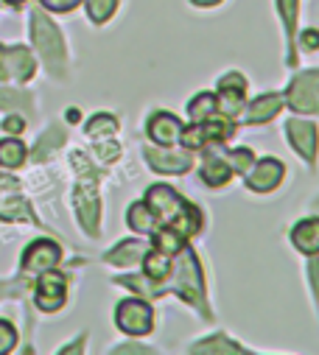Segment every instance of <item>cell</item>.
Returning a JSON list of instances; mask_svg holds the SVG:
<instances>
[{"instance_id": "obj_28", "label": "cell", "mask_w": 319, "mask_h": 355, "mask_svg": "<svg viewBox=\"0 0 319 355\" xmlns=\"http://www.w3.org/2000/svg\"><path fill=\"white\" fill-rule=\"evenodd\" d=\"M64 140V132L59 129V126H51L42 137H40V143H37V151H34V159H42L48 151H53V146H59Z\"/></svg>"}, {"instance_id": "obj_8", "label": "cell", "mask_w": 319, "mask_h": 355, "mask_svg": "<svg viewBox=\"0 0 319 355\" xmlns=\"http://www.w3.org/2000/svg\"><path fill=\"white\" fill-rule=\"evenodd\" d=\"M64 291H67V277L48 269L37 280V308L40 311H59L64 305Z\"/></svg>"}, {"instance_id": "obj_1", "label": "cell", "mask_w": 319, "mask_h": 355, "mask_svg": "<svg viewBox=\"0 0 319 355\" xmlns=\"http://www.w3.org/2000/svg\"><path fill=\"white\" fill-rule=\"evenodd\" d=\"M143 202L148 205V210H151L157 227H171V230H177L182 238L196 235L199 227H202L199 210H196L191 202H185V199H182L174 188H169V185H154V188H148V193H146Z\"/></svg>"}, {"instance_id": "obj_37", "label": "cell", "mask_w": 319, "mask_h": 355, "mask_svg": "<svg viewBox=\"0 0 319 355\" xmlns=\"http://www.w3.org/2000/svg\"><path fill=\"white\" fill-rule=\"evenodd\" d=\"M311 280H313V291L319 297V260H311Z\"/></svg>"}, {"instance_id": "obj_26", "label": "cell", "mask_w": 319, "mask_h": 355, "mask_svg": "<svg viewBox=\"0 0 319 355\" xmlns=\"http://www.w3.org/2000/svg\"><path fill=\"white\" fill-rule=\"evenodd\" d=\"M118 6V0H87V15L93 23H107Z\"/></svg>"}, {"instance_id": "obj_4", "label": "cell", "mask_w": 319, "mask_h": 355, "mask_svg": "<svg viewBox=\"0 0 319 355\" xmlns=\"http://www.w3.org/2000/svg\"><path fill=\"white\" fill-rule=\"evenodd\" d=\"M283 101H288V107L297 112H319V70L297 76L288 84Z\"/></svg>"}, {"instance_id": "obj_5", "label": "cell", "mask_w": 319, "mask_h": 355, "mask_svg": "<svg viewBox=\"0 0 319 355\" xmlns=\"http://www.w3.org/2000/svg\"><path fill=\"white\" fill-rule=\"evenodd\" d=\"M115 322L123 333H132V336H146L151 333V322H154V311L146 300H126L115 308Z\"/></svg>"}, {"instance_id": "obj_18", "label": "cell", "mask_w": 319, "mask_h": 355, "mask_svg": "<svg viewBox=\"0 0 319 355\" xmlns=\"http://www.w3.org/2000/svg\"><path fill=\"white\" fill-rule=\"evenodd\" d=\"M280 107H283V96H264V98L250 104L247 123H266L280 112Z\"/></svg>"}, {"instance_id": "obj_10", "label": "cell", "mask_w": 319, "mask_h": 355, "mask_svg": "<svg viewBox=\"0 0 319 355\" xmlns=\"http://www.w3.org/2000/svg\"><path fill=\"white\" fill-rule=\"evenodd\" d=\"M62 260V249L53 243V241H34L26 252H23V272H34V275H42L48 269H53V266Z\"/></svg>"}, {"instance_id": "obj_31", "label": "cell", "mask_w": 319, "mask_h": 355, "mask_svg": "<svg viewBox=\"0 0 319 355\" xmlns=\"http://www.w3.org/2000/svg\"><path fill=\"white\" fill-rule=\"evenodd\" d=\"M15 344H17V330H15L9 322L0 319V355L9 352Z\"/></svg>"}, {"instance_id": "obj_21", "label": "cell", "mask_w": 319, "mask_h": 355, "mask_svg": "<svg viewBox=\"0 0 319 355\" xmlns=\"http://www.w3.org/2000/svg\"><path fill=\"white\" fill-rule=\"evenodd\" d=\"M126 221H129V227H132L135 232H140V235H151V232L157 230V221H154V216H151V210H148L146 202H135V205L129 207V213H126Z\"/></svg>"}, {"instance_id": "obj_24", "label": "cell", "mask_w": 319, "mask_h": 355, "mask_svg": "<svg viewBox=\"0 0 319 355\" xmlns=\"http://www.w3.org/2000/svg\"><path fill=\"white\" fill-rule=\"evenodd\" d=\"M218 110V101H216V96L213 93H199L191 104H188V115H191V121H205L207 115H213Z\"/></svg>"}, {"instance_id": "obj_41", "label": "cell", "mask_w": 319, "mask_h": 355, "mask_svg": "<svg viewBox=\"0 0 319 355\" xmlns=\"http://www.w3.org/2000/svg\"><path fill=\"white\" fill-rule=\"evenodd\" d=\"M6 3H12V6H20V3H26V0H6Z\"/></svg>"}, {"instance_id": "obj_32", "label": "cell", "mask_w": 319, "mask_h": 355, "mask_svg": "<svg viewBox=\"0 0 319 355\" xmlns=\"http://www.w3.org/2000/svg\"><path fill=\"white\" fill-rule=\"evenodd\" d=\"M280 12H283V20H286V28H288V37L294 34V15H297V0H280Z\"/></svg>"}, {"instance_id": "obj_23", "label": "cell", "mask_w": 319, "mask_h": 355, "mask_svg": "<svg viewBox=\"0 0 319 355\" xmlns=\"http://www.w3.org/2000/svg\"><path fill=\"white\" fill-rule=\"evenodd\" d=\"M23 159H26V146L20 140H15V137L0 140V165L17 168V165H23Z\"/></svg>"}, {"instance_id": "obj_17", "label": "cell", "mask_w": 319, "mask_h": 355, "mask_svg": "<svg viewBox=\"0 0 319 355\" xmlns=\"http://www.w3.org/2000/svg\"><path fill=\"white\" fill-rule=\"evenodd\" d=\"M230 176H232V168L230 162H224L218 154H207L205 162H202V182L210 185V188H221L230 182Z\"/></svg>"}, {"instance_id": "obj_13", "label": "cell", "mask_w": 319, "mask_h": 355, "mask_svg": "<svg viewBox=\"0 0 319 355\" xmlns=\"http://www.w3.org/2000/svg\"><path fill=\"white\" fill-rule=\"evenodd\" d=\"M143 154L151 162V168L160 171V173H185L191 168V154H177V151H171V146L169 148L166 146L146 148Z\"/></svg>"}, {"instance_id": "obj_40", "label": "cell", "mask_w": 319, "mask_h": 355, "mask_svg": "<svg viewBox=\"0 0 319 355\" xmlns=\"http://www.w3.org/2000/svg\"><path fill=\"white\" fill-rule=\"evenodd\" d=\"M123 352H143V347H137V344H129V347H123Z\"/></svg>"}, {"instance_id": "obj_30", "label": "cell", "mask_w": 319, "mask_h": 355, "mask_svg": "<svg viewBox=\"0 0 319 355\" xmlns=\"http://www.w3.org/2000/svg\"><path fill=\"white\" fill-rule=\"evenodd\" d=\"M180 143L185 146V151H196V148H202V146H205V135H202V126L193 121L188 129H182V132H180Z\"/></svg>"}, {"instance_id": "obj_22", "label": "cell", "mask_w": 319, "mask_h": 355, "mask_svg": "<svg viewBox=\"0 0 319 355\" xmlns=\"http://www.w3.org/2000/svg\"><path fill=\"white\" fill-rule=\"evenodd\" d=\"M146 252H148V249H146L143 241H123V243H118V246L107 254V260L115 263V266H129V263L140 260Z\"/></svg>"}, {"instance_id": "obj_35", "label": "cell", "mask_w": 319, "mask_h": 355, "mask_svg": "<svg viewBox=\"0 0 319 355\" xmlns=\"http://www.w3.org/2000/svg\"><path fill=\"white\" fill-rule=\"evenodd\" d=\"M3 129H6V132H12V135H17V132H23V129H26V121H23V118H17V115H12V118H6Z\"/></svg>"}, {"instance_id": "obj_11", "label": "cell", "mask_w": 319, "mask_h": 355, "mask_svg": "<svg viewBox=\"0 0 319 355\" xmlns=\"http://www.w3.org/2000/svg\"><path fill=\"white\" fill-rule=\"evenodd\" d=\"M286 135H288L294 151H297L308 165H313V162H316V126L308 123V121L291 118V121L286 123Z\"/></svg>"}, {"instance_id": "obj_39", "label": "cell", "mask_w": 319, "mask_h": 355, "mask_svg": "<svg viewBox=\"0 0 319 355\" xmlns=\"http://www.w3.org/2000/svg\"><path fill=\"white\" fill-rule=\"evenodd\" d=\"M191 3H196V6H213V3H218V0H191Z\"/></svg>"}, {"instance_id": "obj_25", "label": "cell", "mask_w": 319, "mask_h": 355, "mask_svg": "<svg viewBox=\"0 0 319 355\" xmlns=\"http://www.w3.org/2000/svg\"><path fill=\"white\" fill-rule=\"evenodd\" d=\"M193 352H244L235 341H230L227 336H216V338H207L202 344L193 347Z\"/></svg>"}, {"instance_id": "obj_20", "label": "cell", "mask_w": 319, "mask_h": 355, "mask_svg": "<svg viewBox=\"0 0 319 355\" xmlns=\"http://www.w3.org/2000/svg\"><path fill=\"white\" fill-rule=\"evenodd\" d=\"M151 243H154L157 252H166V254H171V257L185 249V238H182L177 230H171V227H157V230L151 232Z\"/></svg>"}, {"instance_id": "obj_19", "label": "cell", "mask_w": 319, "mask_h": 355, "mask_svg": "<svg viewBox=\"0 0 319 355\" xmlns=\"http://www.w3.org/2000/svg\"><path fill=\"white\" fill-rule=\"evenodd\" d=\"M143 257H146V260H143V269H146V277H148V280H154V283L169 280V272H171V254L154 249V252H146Z\"/></svg>"}, {"instance_id": "obj_12", "label": "cell", "mask_w": 319, "mask_h": 355, "mask_svg": "<svg viewBox=\"0 0 319 355\" xmlns=\"http://www.w3.org/2000/svg\"><path fill=\"white\" fill-rule=\"evenodd\" d=\"M0 216L15 221H31L28 205L20 199V185L9 176H0Z\"/></svg>"}, {"instance_id": "obj_2", "label": "cell", "mask_w": 319, "mask_h": 355, "mask_svg": "<svg viewBox=\"0 0 319 355\" xmlns=\"http://www.w3.org/2000/svg\"><path fill=\"white\" fill-rule=\"evenodd\" d=\"M31 40H34L37 51L45 56L51 73H59L62 64H64V42H62L59 28L42 12H34L31 15Z\"/></svg>"}, {"instance_id": "obj_33", "label": "cell", "mask_w": 319, "mask_h": 355, "mask_svg": "<svg viewBox=\"0 0 319 355\" xmlns=\"http://www.w3.org/2000/svg\"><path fill=\"white\" fill-rule=\"evenodd\" d=\"M28 98L20 96V93H9V90H0V107L3 110H12V107H23Z\"/></svg>"}, {"instance_id": "obj_29", "label": "cell", "mask_w": 319, "mask_h": 355, "mask_svg": "<svg viewBox=\"0 0 319 355\" xmlns=\"http://www.w3.org/2000/svg\"><path fill=\"white\" fill-rule=\"evenodd\" d=\"M227 159H230V168L232 171L247 173L252 168V162H255V154L250 148H232V151H227Z\"/></svg>"}, {"instance_id": "obj_16", "label": "cell", "mask_w": 319, "mask_h": 355, "mask_svg": "<svg viewBox=\"0 0 319 355\" xmlns=\"http://www.w3.org/2000/svg\"><path fill=\"white\" fill-rule=\"evenodd\" d=\"M291 241L302 254H319V218H305L291 230Z\"/></svg>"}, {"instance_id": "obj_15", "label": "cell", "mask_w": 319, "mask_h": 355, "mask_svg": "<svg viewBox=\"0 0 319 355\" xmlns=\"http://www.w3.org/2000/svg\"><path fill=\"white\" fill-rule=\"evenodd\" d=\"M3 64H6V76L28 81L34 73V56L26 48H3Z\"/></svg>"}, {"instance_id": "obj_38", "label": "cell", "mask_w": 319, "mask_h": 355, "mask_svg": "<svg viewBox=\"0 0 319 355\" xmlns=\"http://www.w3.org/2000/svg\"><path fill=\"white\" fill-rule=\"evenodd\" d=\"M0 78H9L6 76V64H3V48H0Z\"/></svg>"}, {"instance_id": "obj_6", "label": "cell", "mask_w": 319, "mask_h": 355, "mask_svg": "<svg viewBox=\"0 0 319 355\" xmlns=\"http://www.w3.org/2000/svg\"><path fill=\"white\" fill-rule=\"evenodd\" d=\"M76 216H78V224H82L90 235H98V216H101V202H98V193H96V185L93 180H85L78 182L76 188Z\"/></svg>"}, {"instance_id": "obj_7", "label": "cell", "mask_w": 319, "mask_h": 355, "mask_svg": "<svg viewBox=\"0 0 319 355\" xmlns=\"http://www.w3.org/2000/svg\"><path fill=\"white\" fill-rule=\"evenodd\" d=\"M244 93H247L244 76H241V73H227V76L218 81V93H216L218 110H221L227 118H235L238 112L244 110Z\"/></svg>"}, {"instance_id": "obj_9", "label": "cell", "mask_w": 319, "mask_h": 355, "mask_svg": "<svg viewBox=\"0 0 319 355\" xmlns=\"http://www.w3.org/2000/svg\"><path fill=\"white\" fill-rule=\"evenodd\" d=\"M283 173H286V165L280 159L266 157L261 162H252V168L247 171V188L255 191V193H269L272 188L280 185Z\"/></svg>"}, {"instance_id": "obj_34", "label": "cell", "mask_w": 319, "mask_h": 355, "mask_svg": "<svg viewBox=\"0 0 319 355\" xmlns=\"http://www.w3.org/2000/svg\"><path fill=\"white\" fill-rule=\"evenodd\" d=\"M78 3H82V0H42V6L51 9V12H70Z\"/></svg>"}, {"instance_id": "obj_42", "label": "cell", "mask_w": 319, "mask_h": 355, "mask_svg": "<svg viewBox=\"0 0 319 355\" xmlns=\"http://www.w3.org/2000/svg\"><path fill=\"white\" fill-rule=\"evenodd\" d=\"M316 205H319V202H316Z\"/></svg>"}, {"instance_id": "obj_36", "label": "cell", "mask_w": 319, "mask_h": 355, "mask_svg": "<svg viewBox=\"0 0 319 355\" xmlns=\"http://www.w3.org/2000/svg\"><path fill=\"white\" fill-rule=\"evenodd\" d=\"M302 45L305 48H319V31H313V28L302 31Z\"/></svg>"}, {"instance_id": "obj_3", "label": "cell", "mask_w": 319, "mask_h": 355, "mask_svg": "<svg viewBox=\"0 0 319 355\" xmlns=\"http://www.w3.org/2000/svg\"><path fill=\"white\" fill-rule=\"evenodd\" d=\"M171 288L188 302L205 311V291H202V275H199V263L196 254L191 249L180 252V263H177V280L171 283Z\"/></svg>"}, {"instance_id": "obj_14", "label": "cell", "mask_w": 319, "mask_h": 355, "mask_svg": "<svg viewBox=\"0 0 319 355\" xmlns=\"http://www.w3.org/2000/svg\"><path fill=\"white\" fill-rule=\"evenodd\" d=\"M180 132H182V123L174 115H169V112H157L148 121V137L157 146H166V148L174 146L180 140Z\"/></svg>"}, {"instance_id": "obj_27", "label": "cell", "mask_w": 319, "mask_h": 355, "mask_svg": "<svg viewBox=\"0 0 319 355\" xmlns=\"http://www.w3.org/2000/svg\"><path fill=\"white\" fill-rule=\"evenodd\" d=\"M118 132V121L112 115H96L87 123V135L90 137H104V135H115Z\"/></svg>"}]
</instances>
